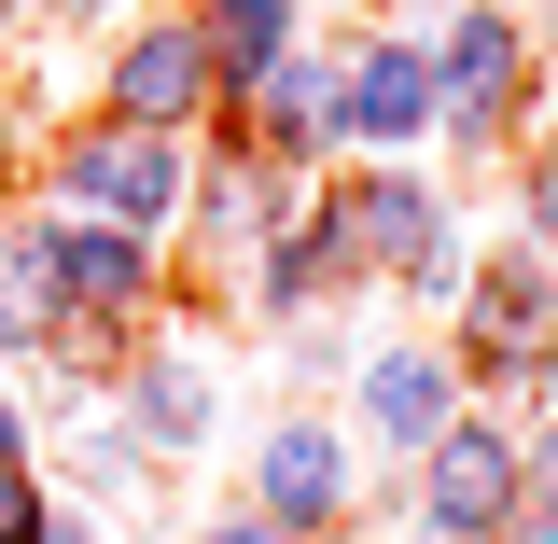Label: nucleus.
<instances>
[{"mask_svg":"<svg viewBox=\"0 0 558 544\" xmlns=\"http://www.w3.org/2000/svg\"><path fill=\"white\" fill-rule=\"evenodd\" d=\"M447 363H461V391L502 419H545L558 391V252H475L461 293H447Z\"/></svg>","mask_w":558,"mask_h":544,"instance_id":"f257e3e1","label":"nucleus"},{"mask_svg":"<svg viewBox=\"0 0 558 544\" xmlns=\"http://www.w3.org/2000/svg\"><path fill=\"white\" fill-rule=\"evenodd\" d=\"M322 196H336V238H349V266H363V293H377V279L418 293V307L461 293L475 238H461V209H447V182H433L418 154H349V168H322Z\"/></svg>","mask_w":558,"mask_h":544,"instance_id":"f03ea898","label":"nucleus"},{"mask_svg":"<svg viewBox=\"0 0 558 544\" xmlns=\"http://www.w3.org/2000/svg\"><path fill=\"white\" fill-rule=\"evenodd\" d=\"M433 84H447L433 154H447V168H488L502 140H531V98H545V28H531L517 0H461V14L433 28Z\"/></svg>","mask_w":558,"mask_h":544,"instance_id":"7ed1b4c3","label":"nucleus"},{"mask_svg":"<svg viewBox=\"0 0 558 544\" xmlns=\"http://www.w3.org/2000/svg\"><path fill=\"white\" fill-rule=\"evenodd\" d=\"M43 209H98V223H140V238H182L196 140L182 126H126V112H70L57 154H43Z\"/></svg>","mask_w":558,"mask_h":544,"instance_id":"20e7f679","label":"nucleus"},{"mask_svg":"<svg viewBox=\"0 0 558 544\" xmlns=\"http://www.w3.org/2000/svg\"><path fill=\"white\" fill-rule=\"evenodd\" d=\"M517 488H531V433H517L502 406H461L405 461V517H418V544H502Z\"/></svg>","mask_w":558,"mask_h":544,"instance_id":"39448f33","label":"nucleus"},{"mask_svg":"<svg viewBox=\"0 0 558 544\" xmlns=\"http://www.w3.org/2000/svg\"><path fill=\"white\" fill-rule=\"evenodd\" d=\"M28 238H43V279H57V336H154V238L140 223H98V209H28Z\"/></svg>","mask_w":558,"mask_h":544,"instance_id":"423d86ee","label":"nucleus"},{"mask_svg":"<svg viewBox=\"0 0 558 544\" xmlns=\"http://www.w3.org/2000/svg\"><path fill=\"white\" fill-rule=\"evenodd\" d=\"M98 112H126V126H182V140L223 112V57H209V28L182 14V0H154V14H126V28H112Z\"/></svg>","mask_w":558,"mask_h":544,"instance_id":"0eeeda50","label":"nucleus"},{"mask_svg":"<svg viewBox=\"0 0 558 544\" xmlns=\"http://www.w3.org/2000/svg\"><path fill=\"white\" fill-rule=\"evenodd\" d=\"M433 126H447V84H433V43L418 28L336 43V140L349 154H433Z\"/></svg>","mask_w":558,"mask_h":544,"instance_id":"6e6552de","label":"nucleus"},{"mask_svg":"<svg viewBox=\"0 0 558 544\" xmlns=\"http://www.w3.org/2000/svg\"><path fill=\"white\" fill-rule=\"evenodd\" d=\"M461 406H475V391H461V363H447L433 336H377L363 363H349V447H363V461H391V475H405Z\"/></svg>","mask_w":558,"mask_h":544,"instance_id":"1a4fd4ad","label":"nucleus"},{"mask_svg":"<svg viewBox=\"0 0 558 544\" xmlns=\"http://www.w3.org/2000/svg\"><path fill=\"white\" fill-rule=\"evenodd\" d=\"M252 503H266L279 531H349V503H363V447H349V419L279 406L266 447H252Z\"/></svg>","mask_w":558,"mask_h":544,"instance_id":"9d476101","label":"nucleus"},{"mask_svg":"<svg viewBox=\"0 0 558 544\" xmlns=\"http://www.w3.org/2000/svg\"><path fill=\"white\" fill-rule=\"evenodd\" d=\"M112 419H126L140 461H196L209 433H223V377H209L196 349L140 336V349H126V377H112Z\"/></svg>","mask_w":558,"mask_h":544,"instance_id":"9b49d317","label":"nucleus"},{"mask_svg":"<svg viewBox=\"0 0 558 544\" xmlns=\"http://www.w3.org/2000/svg\"><path fill=\"white\" fill-rule=\"evenodd\" d=\"M182 14H196V28H209V57H223V98L307 43V0H182Z\"/></svg>","mask_w":558,"mask_h":544,"instance_id":"f8f14e48","label":"nucleus"},{"mask_svg":"<svg viewBox=\"0 0 558 544\" xmlns=\"http://www.w3.org/2000/svg\"><path fill=\"white\" fill-rule=\"evenodd\" d=\"M57 349V279H43V238H28V209L0 223V363H43Z\"/></svg>","mask_w":558,"mask_h":544,"instance_id":"ddd939ff","label":"nucleus"},{"mask_svg":"<svg viewBox=\"0 0 558 544\" xmlns=\"http://www.w3.org/2000/svg\"><path fill=\"white\" fill-rule=\"evenodd\" d=\"M517 238H531V252H558V140H531V154H517Z\"/></svg>","mask_w":558,"mask_h":544,"instance_id":"4468645a","label":"nucleus"},{"mask_svg":"<svg viewBox=\"0 0 558 544\" xmlns=\"http://www.w3.org/2000/svg\"><path fill=\"white\" fill-rule=\"evenodd\" d=\"M43 517H57V488H43L28 447H14V461H0V544H43Z\"/></svg>","mask_w":558,"mask_h":544,"instance_id":"2eb2a0df","label":"nucleus"},{"mask_svg":"<svg viewBox=\"0 0 558 544\" xmlns=\"http://www.w3.org/2000/svg\"><path fill=\"white\" fill-rule=\"evenodd\" d=\"M28 14H57V28H126V14H154V0H28Z\"/></svg>","mask_w":558,"mask_h":544,"instance_id":"dca6fc26","label":"nucleus"},{"mask_svg":"<svg viewBox=\"0 0 558 544\" xmlns=\"http://www.w3.org/2000/svg\"><path fill=\"white\" fill-rule=\"evenodd\" d=\"M196 544H293V531H279L266 503H238V517H209V531H196Z\"/></svg>","mask_w":558,"mask_h":544,"instance_id":"f3484780","label":"nucleus"},{"mask_svg":"<svg viewBox=\"0 0 558 544\" xmlns=\"http://www.w3.org/2000/svg\"><path fill=\"white\" fill-rule=\"evenodd\" d=\"M28 447V406H14V363H0V461Z\"/></svg>","mask_w":558,"mask_h":544,"instance_id":"a211bd4d","label":"nucleus"},{"mask_svg":"<svg viewBox=\"0 0 558 544\" xmlns=\"http://www.w3.org/2000/svg\"><path fill=\"white\" fill-rule=\"evenodd\" d=\"M43 544H98V517H70V503H57V517H43Z\"/></svg>","mask_w":558,"mask_h":544,"instance_id":"6ab92c4d","label":"nucleus"},{"mask_svg":"<svg viewBox=\"0 0 558 544\" xmlns=\"http://www.w3.org/2000/svg\"><path fill=\"white\" fill-rule=\"evenodd\" d=\"M293 544H363V531H293Z\"/></svg>","mask_w":558,"mask_h":544,"instance_id":"aec40b11","label":"nucleus"},{"mask_svg":"<svg viewBox=\"0 0 558 544\" xmlns=\"http://www.w3.org/2000/svg\"><path fill=\"white\" fill-rule=\"evenodd\" d=\"M545 140H558V84H545Z\"/></svg>","mask_w":558,"mask_h":544,"instance_id":"412c9836","label":"nucleus"},{"mask_svg":"<svg viewBox=\"0 0 558 544\" xmlns=\"http://www.w3.org/2000/svg\"><path fill=\"white\" fill-rule=\"evenodd\" d=\"M14 14H28V0H0V28H14Z\"/></svg>","mask_w":558,"mask_h":544,"instance_id":"4be33fe9","label":"nucleus"},{"mask_svg":"<svg viewBox=\"0 0 558 544\" xmlns=\"http://www.w3.org/2000/svg\"><path fill=\"white\" fill-rule=\"evenodd\" d=\"M545 43H558V0H545Z\"/></svg>","mask_w":558,"mask_h":544,"instance_id":"5701e85b","label":"nucleus"}]
</instances>
